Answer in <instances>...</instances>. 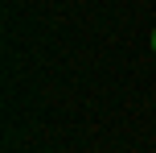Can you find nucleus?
<instances>
[{
    "label": "nucleus",
    "instance_id": "obj_1",
    "mask_svg": "<svg viewBox=\"0 0 156 153\" xmlns=\"http://www.w3.org/2000/svg\"><path fill=\"white\" fill-rule=\"evenodd\" d=\"M152 50H156V29H152Z\"/></svg>",
    "mask_w": 156,
    "mask_h": 153
}]
</instances>
